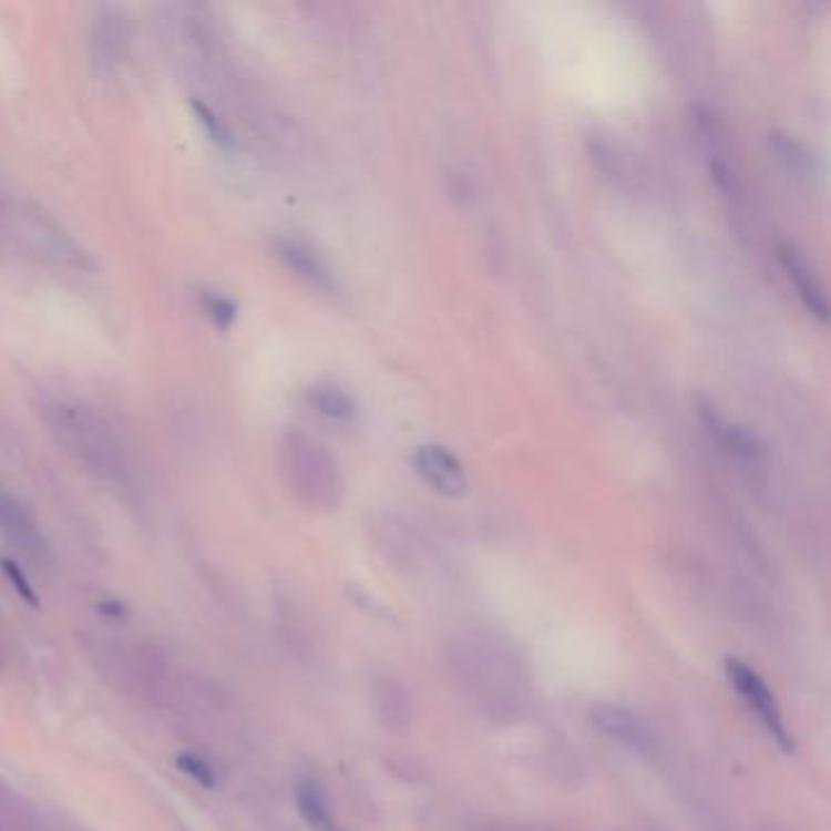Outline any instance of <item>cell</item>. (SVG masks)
Here are the masks:
<instances>
[{
	"instance_id": "cell-1",
	"label": "cell",
	"mask_w": 831,
	"mask_h": 831,
	"mask_svg": "<svg viewBox=\"0 0 831 831\" xmlns=\"http://www.w3.org/2000/svg\"><path fill=\"white\" fill-rule=\"evenodd\" d=\"M725 674L731 690L739 695L741 702L747 705V710L759 719L766 735L778 743L780 751L796 753V741H792L786 727L783 710H780L776 695L766 686V680L749 664H743L741 658L735 656H729L725 661Z\"/></svg>"
},
{
	"instance_id": "cell-2",
	"label": "cell",
	"mask_w": 831,
	"mask_h": 831,
	"mask_svg": "<svg viewBox=\"0 0 831 831\" xmlns=\"http://www.w3.org/2000/svg\"><path fill=\"white\" fill-rule=\"evenodd\" d=\"M414 469L437 493L459 497L466 491V473L461 461L447 447L424 444L414 451Z\"/></svg>"
},
{
	"instance_id": "cell-3",
	"label": "cell",
	"mask_w": 831,
	"mask_h": 831,
	"mask_svg": "<svg viewBox=\"0 0 831 831\" xmlns=\"http://www.w3.org/2000/svg\"><path fill=\"white\" fill-rule=\"evenodd\" d=\"M278 259L284 261L290 271H296L300 278L308 280L315 288L335 293L337 280L329 271V266L322 261V256L317 254L308 242L293 239V237H280L276 244Z\"/></svg>"
},
{
	"instance_id": "cell-4",
	"label": "cell",
	"mask_w": 831,
	"mask_h": 831,
	"mask_svg": "<svg viewBox=\"0 0 831 831\" xmlns=\"http://www.w3.org/2000/svg\"><path fill=\"white\" fill-rule=\"evenodd\" d=\"M700 414H702V422L707 427V432L712 434L715 442L722 447L727 454L737 456L741 461H756V459L763 456L761 442L756 439V434L751 430H747V427L727 422L712 406H702Z\"/></svg>"
},
{
	"instance_id": "cell-5",
	"label": "cell",
	"mask_w": 831,
	"mask_h": 831,
	"mask_svg": "<svg viewBox=\"0 0 831 831\" xmlns=\"http://www.w3.org/2000/svg\"><path fill=\"white\" fill-rule=\"evenodd\" d=\"M778 256H780V264H783L790 280L798 286V293H800V298L804 302V308H808L814 317H820L822 322H827L824 290H822L820 284H817V278L812 274L808 259H804V254L798 247H792V244H780Z\"/></svg>"
},
{
	"instance_id": "cell-6",
	"label": "cell",
	"mask_w": 831,
	"mask_h": 831,
	"mask_svg": "<svg viewBox=\"0 0 831 831\" xmlns=\"http://www.w3.org/2000/svg\"><path fill=\"white\" fill-rule=\"evenodd\" d=\"M593 722L601 727L607 737L632 747L637 751H649L652 749V737L649 731L642 727V722L632 712L622 710L615 705H595L593 707Z\"/></svg>"
},
{
	"instance_id": "cell-7",
	"label": "cell",
	"mask_w": 831,
	"mask_h": 831,
	"mask_svg": "<svg viewBox=\"0 0 831 831\" xmlns=\"http://www.w3.org/2000/svg\"><path fill=\"white\" fill-rule=\"evenodd\" d=\"M296 800H298V810L302 814V820L308 822L315 831H337L325 792L315 783V780L310 778L300 780L296 788Z\"/></svg>"
},
{
	"instance_id": "cell-8",
	"label": "cell",
	"mask_w": 831,
	"mask_h": 831,
	"mask_svg": "<svg viewBox=\"0 0 831 831\" xmlns=\"http://www.w3.org/2000/svg\"><path fill=\"white\" fill-rule=\"evenodd\" d=\"M308 398H310V406L329 420H351L353 414H357V402H353L349 393H345V390L337 386H329V383L315 386Z\"/></svg>"
},
{
	"instance_id": "cell-9",
	"label": "cell",
	"mask_w": 831,
	"mask_h": 831,
	"mask_svg": "<svg viewBox=\"0 0 831 831\" xmlns=\"http://www.w3.org/2000/svg\"><path fill=\"white\" fill-rule=\"evenodd\" d=\"M191 107H193L195 120H198L201 125H203V130L207 134V140H211L217 146H223V150H229V146L235 144V137H232V132L227 130L225 122L213 113L211 107H207L201 101H191Z\"/></svg>"
},
{
	"instance_id": "cell-10",
	"label": "cell",
	"mask_w": 831,
	"mask_h": 831,
	"mask_svg": "<svg viewBox=\"0 0 831 831\" xmlns=\"http://www.w3.org/2000/svg\"><path fill=\"white\" fill-rule=\"evenodd\" d=\"M201 302L205 315L211 317V322L217 329H229L232 322L237 320V302L223 296V293H205Z\"/></svg>"
},
{
	"instance_id": "cell-11",
	"label": "cell",
	"mask_w": 831,
	"mask_h": 831,
	"mask_svg": "<svg viewBox=\"0 0 831 831\" xmlns=\"http://www.w3.org/2000/svg\"><path fill=\"white\" fill-rule=\"evenodd\" d=\"M176 768L183 776H188L191 780H195V783L207 790H213L217 786V771L203 759V756H195L188 751L181 753L176 759Z\"/></svg>"
},
{
	"instance_id": "cell-12",
	"label": "cell",
	"mask_w": 831,
	"mask_h": 831,
	"mask_svg": "<svg viewBox=\"0 0 831 831\" xmlns=\"http://www.w3.org/2000/svg\"><path fill=\"white\" fill-rule=\"evenodd\" d=\"M771 144L776 146V152L786 158V162L798 168V171H808L812 166V154L808 152V146L800 144L798 140L788 137V134H780V132H773L771 134Z\"/></svg>"
},
{
	"instance_id": "cell-13",
	"label": "cell",
	"mask_w": 831,
	"mask_h": 831,
	"mask_svg": "<svg viewBox=\"0 0 831 831\" xmlns=\"http://www.w3.org/2000/svg\"><path fill=\"white\" fill-rule=\"evenodd\" d=\"M0 571L6 573V578L10 581V585L16 588V593L22 597L24 603H28L30 607H40V597H37L28 576H24L22 568L16 564V561L3 558V561H0Z\"/></svg>"
},
{
	"instance_id": "cell-14",
	"label": "cell",
	"mask_w": 831,
	"mask_h": 831,
	"mask_svg": "<svg viewBox=\"0 0 831 831\" xmlns=\"http://www.w3.org/2000/svg\"><path fill=\"white\" fill-rule=\"evenodd\" d=\"M98 613L110 617V619H120V617L127 615V607L122 605L120 601H103L101 605H98Z\"/></svg>"
}]
</instances>
